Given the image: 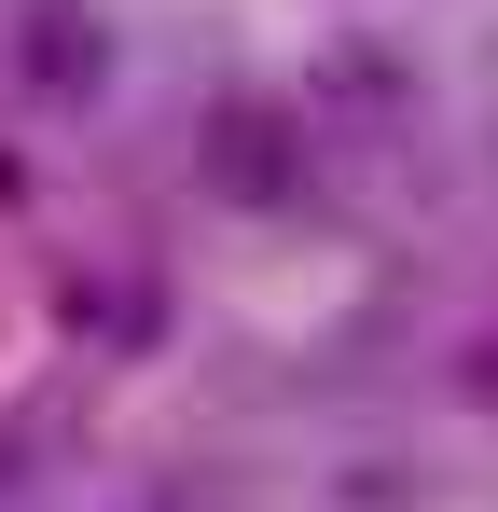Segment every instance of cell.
Wrapping results in <instances>:
<instances>
[{"mask_svg":"<svg viewBox=\"0 0 498 512\" xmlns=\"http://www.w3.org/2000/svg\"><path fill=\"white\" fill-rule=\"evenodd\" d=\"M194 180H208L222 208H305L319 139H305V111H291V97L236 84V97H208V111H194Z\"/></svg>","mask_w":498,"mask_h":512,"instance_id":"obj_1","label":"cell"},{"mask_svg":"<svg viewBox=\"0 0 498 512\" xmlns=\"http://www.w3.org/2000/svg\"><path fill=\"white\" fill-rule=\"evenodd\" d=\"M14 84L42 97V111H83V97L111 84V28L83 0H14Z\"/></svg>","mask_w":498,"mask_h":512,"instance_id":"obj_2","label":"cell"},{"mask_svg":"<svg viewBox=\"0 0 498 512\" xmlns=\"http://www.w3.org/2000/svg\"><path fill=\"white\" fill-rule=\"evenodd\" d=\"M319 84H332V111H360V125H388V111H402V56H332Z\"/></svg>","mask_w":498,"mask_h":512,"instance_id":"obj_3","label":"cell"},{"mask_svg":"<svg viewBox=\"0 0 498 512\" xmlns=\"http://www.w3.org/2000/svg\"><path fill=\"white\" fill-rule=\"evenodd\" d=\"M153 512H249L236 485H208V471H180V485H153Z\"/></svg>","mask_w":498,"mask_h":512,"instance_id":"obj_4","label":"cell"}]
</instances>
